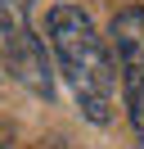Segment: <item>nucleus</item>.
<instances>
[{"label": "nucleus", "mask_w": 144, "mask_h": 149, "mask_svg": "<svg viewBox=\"0 0 144 149\" xmlns=\"http://www.w3.org/2000/svg\"><path fill=\"white\" fill-rule=\"evenodd\" d=\"M45 45L54 54L63 86L72 91L81 118L86 122H113V104H117V63H113V45L108 36L90 23L86 9L77 5H54L45 14Z\"/></svg>", "instance_id": "obj_1"}, {"label": "nucleus", "mask_w": 144, "mask_h": 149, "mask_svg": "<svg viewBox=\"0 0 144 149\" xmlns=\"http://www.w3.org/2000/svg\"><path fill=\"white\" fill-rule=\"evenodd\" d=\"M0 68L14 72L32 95L50 100V45L32 32V0H0Z\"/></svg>", "instance_id": "obj_2"}, {"label": "nucleus", "mask_w": 144, "mask_h": 149, "mask_svg": "<svg viewBox=\"0 0 144 149\" xmlns=\"http://www.w3.org/2000/svg\"><path fill=\"white\" fill-rule=\"evenodd\" d=\"M108 45H113V63H117V81H122L135 145L144 149V5H131L113 18Z\"/></svg>", "instance_id": "obj_3"}, {"label": "nucleus", "mask_w": 144, "mask_h": 149, "mask_svg": "<svg viewBox=\"0 0 144 149\" xmlns=\"http://www.w3.org/2000/svg\"><path fill=\"white\" fill-rule=\"evenodd\" d=\"M0 149H14V127H5V122H0Z\"/></svg>", "instance_id": "obj_4"}]
</instances>
